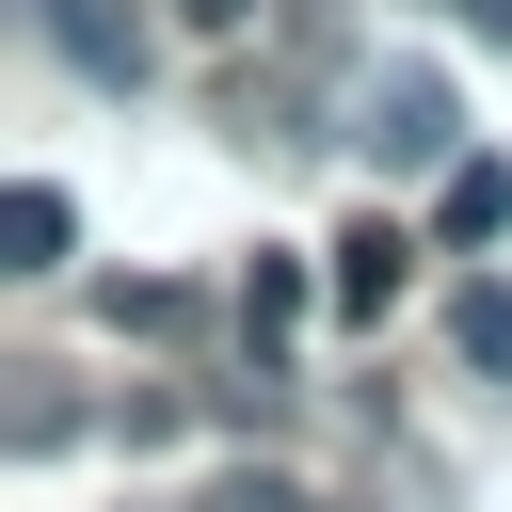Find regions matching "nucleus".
Masks as SVG:
<instances>
[{
  "label": "nucleus",
  "mask_w": 512,
  "mask_h": 512,
  "mask_svg": "<svg viewBox=\"0 0 512 512\" xmlns=\"http://www.w3.org/2000/svg\"><path fill=\"white\" fill-rule=\"evenodd\" d=\"M64 240H80L64 176H16V192H0V272H64Z\"/></svg>",
  "instance_id": "obj_5"
},
{
  "label": "nucleus",
  "mask_w": 512,
  "mask_h": 512,
  "mask_svg": "<svg viewBox=\"0 0 512 512\" xmlns=\"http://www.w3.org/2000/svg\"><path fill=\"white\" fill-rule=\"evenodd\" d=\"M176 16H192V32H240V16H256V0H176Z\"/></svg>",
  "instance_id": "obj_10"
},
{
  "label": "nucleus",
  "mask_w": 512,
  "mask_h": 512,
  "mask_svg": "<svg viewBox=\"0 0 512 512\" xmlns=\"http://www.w3.org/2000/svg\"><path fill=\"white\" fill-rule=\"evenodd\" d=\"M352 144H368L384 176H464V112H448L432 64H384V80L352 96Z\"/></svg>",
  "instance_id": "obj_1"
},
{
  "label": "nucleus",
  "mask_w": 512,
  "mask_h": 512,
  "mask_svg": "<svg viewBox=\"0 0 512 512\" xmlns=\"http://www.w3.org/2000/svg\"><path fill=\"white\" fill-rule=\"evenodd\" d=\"M448 352H464L480 384H512V288H496V272H464V288H448Z\"/></svg>",
  "instance_id": "obj_6"
},
{
  "label": "nucleus",
  "mask_w": 512,
  "mask_h": 512,
  "mask_svg": "<svg viewBox=\"0 0 512 512\" xmlns=\"http://www.w3.org/2000/svg\"><path fill=\"white\" fill-rule=\"evenodd\" d=\"M448 16H464V32H480V48H512V0H448Z\"/></svg>",
  "instance_id": "obj_9"
},
{
  "label": "nucleus",
  "mask_w": 512,
  "mask_h": 512,
  "mask_svg": "<svg viewBox=\"0 0 512 512\" xmlns=\"http://www.w3.org/2000/svg\"><path fill=\"white\" fill-rule=\"evenodd\" d=\"M32 32L96 80V96H144V64H160V32H144V0H32Z\"/></svg>",
  "instance_id": "obj_2"
},
{
  "label": "nucleus",
  "mask_w": 512,
  "mask_h": 512,
  "mask_svg": "<svg viewBox=\"0 0 512 512\" xmlns=\"http://www.w3.org/2000/svg\"><path fill=\"white\" fill-rule=\"evenodd\" d=\"M304 304H320V272H304V256H256V272H240V352H272Z\"/></svg>",
  "instance_id": "obj_7"
},
{
  "label": "nucleus",
  "mask_w": 512,
  "mask_h": 512,
  "mask_svg": "<svg viewBox=\"0 0 512 512\" xmlns=\"http://www.w3.org/2000/svg\"><path fill=\"white\" fill-rule=\"evenodd\" d=\"M416 256H432V240H416V224H384V208H368V224H352V240H320V304H336V320H384V304H400V288H416Z\"/></svg>",
  "instance_id": "obj_3"
},
{
  "label": "nucleus",
  "mask_w": 512,
  "mask_h": 512,
  "mask_svg": "<svg viewBox=\"0 0 512 512\" xmlns=\"http://www.w3.org/2000/svg\"><path fill=\"white\" fill-rule=\"evenodd\" d=\"M208 512H320V496H304V480H288V464H240V480H224V496H208Z\"/></svg>",
  "instance_id": "obj_8"
},
{
  "label": "nucleus",
  "mask_w": 512,
  "mask_h": 512,
  "mask_svg": "<svg viewBox=\"0 0 512 512\" xmlns=\"http://www.w3.org/2000/svg\"><path fill=\"white\" fill-rule=\"evenodd\" d=\"M432 240H448V256L512 240V160H464V176H432Z\"/></svg>",
  "instance_id": "obj_4"
}]
</instances>
